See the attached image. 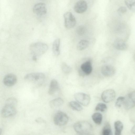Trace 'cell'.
Segmentation results:
<instances>
[{
	"instance_id": "19",
	"label": "cell",
	"mask_w": 135,
	"mask_h": 135,
	"mask_svg": "<svg viewBox=\"0 0 135 135\" xmlns=\"http://www.w3.org/2000/svg\"><path fill=\"white\" fill-rule=\"evenodd\" d=\"M114 126L115 135H120L123 128V125L122 123L120 121H117L114 122Z\"/></svg>"
},
{
	"instance_id": "14",
	"label": "cell",
	"mask_w": 135,
	"mask_h": 135,
	"mask_svg": "<svg viewBox=\"0 0 135 135\" xmlns=\"http://www.w3.org/2000/svg\"><path fill=\"white\" fill-rule=\"evenodd\" d=\"M101 71L103 75L107 77L112 76L115 72V68L112 66L108 65L103 66L101 68Z\"/></svg>"
},
{
	"instance_id": "31",
	"label": "cell",
	"mask_w": 135,
	"mask_h": 135,
	"mask_svg": "<svg viewBox=\"0 0 135 135\" xmlns=\"http://www.w3.org/2000/svg\"><path fill=\"white\" fill-rule=\"evenodd\" d=\"M131 131L133 133H135V126H134L131 129Z\"/></svg>"
},
{
	"instance_id": "24",
	"label": "cell",
	"mask_w": 135,
	"mask_h": 135,
	"mask_svg": "<svg viewBox=\"0 0 135 135\" xmlns=\"http://www.w3.org/2000/svg\"><path fill=\"white\" fill-rule=\"evenodd\" d=\"M124 3L130 10L133 12H134L135 0H125Z\"/></svg>"
},
{
	"instance_id": "4",
	"label": "cell",
	"mask_w": 135,
	"mask_h": 135,
	"mask_svg": "<svg viewBox=\"0 0 135 135\" xmlns=\"http://www.w3.org/2000/svg\"><path fill=\"white\" fill-rule=\"evenodd\" d=\"M45 78V75L41 73H34L28 74L25 76V79L28 81L36 83L43 82Z\"/></svg>"
},
{
	"instance_id": "2",
	"label": "cell",
	"mask_w": 135,
	"mask_h": 135,
	"mask_svg": "<svg viewBox=\"0 0 135 135\" xmlns=\"http://www.w3.org/2000/svg\"><path fill=\"white\" fill-rule=\"evenodd\" d=\"M73 128L75 132L79 134H90L93 131L91 124L85 120L80 121L76 123L74 125Z\"/></svg>"
},
{
	"instance_id": "12",
	"label": "cell",
	"mask_w": 135,
	"mask_h": 135,
	"mask_svg": "<svg viewBox=\"0 0 135 135\" xmlns=\"http://www.w3.org/2000/svg\"><path fill=\"white\" fill-rule=\"evenodd\" d=\"M88 8L87 2L83 0H80L78 1L75 4L74 9L77 13H82L86 11Z\"/></svg>"
},
{
	"instance_id": "26",
	"label": "cell",
	"mask_w": 135,
	"mask_h": 135,
	"mask_svg": "<svg viewBox=\"0 0 135 135\" xmlns=\"http://www.w3.org/2000/svg\"><path fill=\"white\" fill-rule=\"evenodd\" d=\"M17 103V101L16 99L14 98H10L6 100V101L5 104L16 107Z\"/></svg>"
},
{
	"instance_id": "1",
	"label": "cell",
	"mask_w": 135,
	"mask_h": 135,
	"mask_svg": "<svg viewBox=\"0 0 135 135\" xmlns=\"http://www.w3.org/2000/svg\"><path fill=\"white\" fill-rule=\"evenodd\" d=\"M48 49L47 45L45 43L37 42L31 44L29 49L32 55L33 60L36 61L37 57L44 54Z\"/></svg>"
},
{
	"instance_id": "20",
	"label": "cell",
	"mask_w": 135,
	"mask_h": 135,
	"mask_svg": "<svg viewBox=\"0 0 135 135\" xmlns=\"http://www.w3.org/2000/svg\"><path fill=\"white\" fill-rule=\"evenodd\" d=\"M91 117L94 122L96 124L99 125L101 123L102 120V116L100 113L97 112L93 113Z\"/></svg>"
},
{
	"instance_id": "28",
	"label": "cell",
	"mask_w": 135,
	"mask_h": 135,
	"mask_svg": "<svg viewBox=\"0 0 135 135\" xmlns=\"http://www.w3.org/2000/svg\"><path fill=\"white\" fill-rule=\"evenodd\" d=\"M86 31L85 27L83 25L78 26L76 29V32L79 35H82L84 34Z\"/></svg>"
},
{
	"instance_id": "22",
	"label": "cell",
	"mask_w": 135,
	"mask_h": 135,
	"mask_svg": "<svg viewBox=\"0 0 135 135\" xmlns=\"http://www.w3.org/2000/svg\"><path fill=\"white\" fill-rule=\"evenodd\" d=\"M102 133L103 135H111L112 132L109 123L107 122L105 124L102 129Z\"/></svg>"
},
{
	"instance_id": "29",
	"label": "cell",
	"mask_w": 135,
	"mask_h": 135,
	"mask_svg": "<svg viewBox=\"0 0 135 135\" xmlns=\"http://www.w3.org/2000/svg\"><path fill=\"white\" fill-rule=\"evenodd\" d=\"M124 99V97L122 96L119 97H118L116 102L115 105L116 107L117 108H120L123 104Z\"/></svg>"
},
{
	"instance_id": "13",
	"label": "cell",
	"mask_w": 135,
	"mask_h": 135,
	"mask_svg": "<svg viewBox=\"0 0 135 135\" xmlns=\"http://www.w3.org/2000/svg\"><path fill=\"white\" fill-rule=\"evenodd\" d=\"M17 81V77L15 75L9 74L5 76L3 79V82L6 86H11L16 83Z\"/></svg>"
},
{
	"instance_id": "15",
	"label": "cell",
	"mask_w": 135,
	"mask_h": 135,
	"mask_svg": "<svg viewBox=\"0 0 135 135\" xmlns=\"http://www.w3.org/2000/svg\"><path fill=\"white\" fill-rule=\"evenodd\" d=\"M113 46L116 49L120 50H124L127 48L126 43L123 40L117 39L114 41Z\"/></svg>"
},
{
	"instance_id": "9",
	"label": "cell",
	"mask_w": 135,
	"mask_h": 135,
	"mask_svg": "<svg viewBox=\"0 0 135 135\" xmlns=\"http://www.w3.org/2000/svg\"><path fill=\"white\" fill-rule=\"evenodd\" d=\"M92 69L91 62L90 61H87L81 64L80 69L79 70V73L81 76L88 75L91 73Z\"/></svg>"
},
{
	"instance_id": "3",
	"label": "cell",
	"mask_w": 135,
	"mask_h": 135,
	"mask_svg": "<svg viewBox=\"0 0 135 135\" xmlns=\"http://www.w3.org/2000/svg\"><path fill=\"white\" fill-rule=\"evenodd\" d=\"M54 124L58 126H62L66 124L69 120V117L65 113L59 111L55 114L54 118Z\"/></svg>"
},
{
	"instance_id": "18",
	"label": "cell",
	"mask_w": 135,
	"mask_h": 135,
	"mask_svg": "<svg viewBox=\"0 0 135 135\" xmlns=\"http://www.w3.org/2000/svg\"><path fill=\"white\" fill-rule=\"evenodd\" d=\"M60 40L59 38L55 39L53 43L52 50L53 54L56 56H58L60 54Z\"/></svg>"
},
{
	"instance_id": "5",
	"label": "cell",
	"mask_w": 135,
	"mask_h": 135,
	"mask_svg": "<svg viewBox=\"0 0 135 135\" xmlns=\"http://www.w3.org/2000/svg\"><path fill=\"white\" fill-rule=\"evenodd\" d=\"M64 24L65 27L70 29L74 27L76 24L75 17L70 12H68L64 15Z\"/></svg>"
},
{
	"instance_id": "7",
	"label": "cell",
	"mask_w": 135,
	"mask_h": 135,
	"mask_svg": "<svg viewBox=\"0 0 135 135\" xmlns=\"http://www.w3.org/2000/svg\"><path fill=\"white\" fill-rule=\"evenodd\" d=\"M17 112L16 107L5 104L2 109L1 114L3 117L7 118L14 116Z\"/></svg>"
},
{
	"instance_id": "21",
	"label": "cell",
	"mask_w": 135,
	"mask_h": 135,
	"mask_svg": "<svg viewBox=\"0 0 135 135\" xmlns=\"http://www.w3.org/2000/svg\"><path fill=\"white\" fill-rule=\"evenodd\" d=\"M89 45V42L88 41L85 40H81L78 44L77 49L79 51L83 50L88 47Z\"/></svg>"
},
{
	"instance_id": "32",
	"label": "cell",
	"mask_w": 135,
	"mask_h": 135,
	"mask_svg": "<svg viewBox=\"0 0 135 135\" xmlns=\"http://www.w3.org/2000/svg\"><path fill=\"white\" fill-rule=\"evenodd\" d=\"M2 129L1 128H0V135H1L2 134Z\"/></svg>"
},
{
	"instance_id": "8",
	"label": "cell",
	"mask_w": 135,
	"mask_h": 135,
	"mask_svg": "<svg viewBox=\"0 0 135 135\" xmlns=\"http://www.w3.org/2000/svg\"><path fill=\"white\" fill-rule=\"evenodd\" d=\"M135 99L134 91L130 93L124 97L123 104L126 109H129L134 107Z\"/></svg>"
},
{
	"instance_id": "23",
	"label": "cell",
	"mask_w": 135,
	"mask_h": 135,
	"mask_svg": "<svg viewBox=\"0 0 135 135\" xmlns=\"http://www.w3.org/2000/svg\"><path fill=\"white\" fill-rule=\"evenodd\" d=\"M70 107L73 109L77 111H80L83 109L81 105L78 102L75 101H71L69 103Z\"/></svg>"
},
{
	"instance_id": "27",
	"label": "cell",
	"mask_w": 135,
	"mask_h": 135,
	"mask_svg": "<svg viewBox=\"0 0 135 135\" xmlns=\"http://www.w3.org/2000/svg\"><path fill=\"white\" fill-rule=\"evenodd\" d=\"M107 106L105 104L103 103H99L97 105L95 109L96 110L103 112L107 109Z\"/></svg>"
},
{
	"instance_id": "30",
	"label": "cell",
	"mask_w": 135,
	"mask_h": 135,
	"mask_svg": "<svg viewBox=\"0 0 135 135\" xmlns=\"http://www.w3.org/2000/svg\"><path fill=\"white\" fill-rule=\"evenodd\" d=\"M127 8L124 7H121L119 8L117 10V11L121 13H124L127 11Z\"/></svg>"
},
{
	"instance_id": "10",
	"label": "cell",
	"mask_w": 135,
	"mask_h": 135,
	"mask_svg": "<svg viewBox=\"0 0 135 135\" xmlns=\"http://www.w3.org/2000/svg\"><path fill=\"white\" fill-rule=\"evenodd\" d=\"M115 93L113 89H109L104 90L101 95V98L105 103H108L112 101L115 98Z\"/></svg>"
},
{
	"instance_id": "16",
	"label": "cell",
	"mask_w": 135,
	"mask_h": 135,
	"mask_svg": "<svg viewBox=\"0 0 135 135\" xmlns=\"http://www.w3.org/2000/svg\"><path fill=\"white\" fill-rule=\"evenodd\" d=\"M59 85L57 81L55 79L51 80L48 90L49 94L52 95L55 94L58 90Z\"/></svg>"
},
{
	"instance_id": "11",
	"label": "cell",
	"mask_w": 135,
	"mask_h": 135,
	"mask_svg": "<svg viewBox=\"0 0 135 135\" xmlns=\"http://www.w3.org/2000/svg\"><path fill=\"white\" fill-rule=\"evenodd\" d=\"M33 13L39 16H42L45 15L47 9L45 4L42 3H37L33 7Z\"/></svg>"
},
{
	"instance_id": "6",
	"label": "cell",
	"mask_w": 135,
	"mask_h": 135,
	"mask_svg": "<svg viewBox=\"0 0 135 135\" xmlns=\"http://www.w3.org/2000/svg\"><path fill=\"white\" fill-rule=\"evenodd\" d=\"M74 97L78 103L84 106L88 105L90 103V96L85 93L78 92L75 94Z\"/></svg>"
},
{
	"instance_id": "25",
	"label": "cell",
	"mask_w": 135,
	"mask_h": 135,
	"mask_svg": "<svg viewBox=\"0 0 135 135\" xmlns=\"http://www.w3.org/2000/svg\"><path fill=\"white\" fill-rule=\"evenodd\" d=\"M61 69L62 71L66 74L70 73L72 71L71 68L65 62L61 64Z\"/></svg>"
},
{
	"instance_id": "17",
	"label": "cell",
	"mask_w": 135,
	"mask_h": 135,
	"mask_svg": "<svg viewBox=\"0 0 135 135\" xmlns=\"http://www.w3.org/2000/svg\"><path fill=\"white\" fill-rule=\"evenodd\" d=\"M64 103L63 99L60 98H58L50 101L49 103L50 107L52 108H57L61 106Z\"/></svg>"
}]
</instances>
